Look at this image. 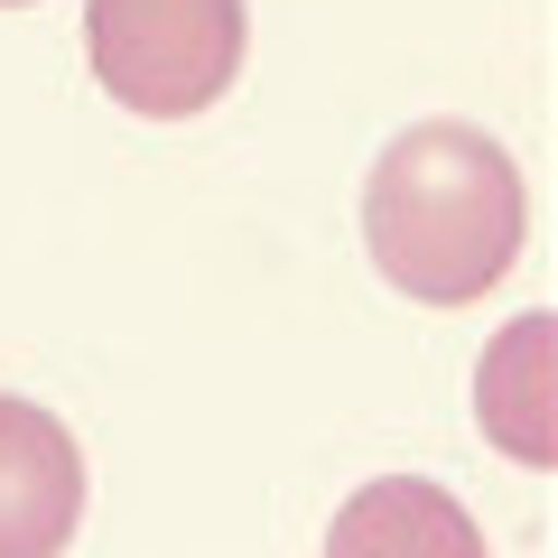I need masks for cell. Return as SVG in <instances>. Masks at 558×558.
I'll return each instance as SVG.
<instances>
[{"instance_id": "cell-1", "label": "cell", "mask_w": 558, "mask_h": 558, "mask_svg": "<svg viewBox=\"0 0 558 558\" xmlns=\"http://www.w3.org/2000/svg\"><path fill=\"white\" fill-rule=\"evenodd\" d=\"M531 196L494 131L475 121H418L363 178V242L373 270L418 307H465L521 260Z\"/></svg>"}, {"instance_id": "cell-2", "label": "cell", "mask_w": 558, "mask_h": 558, "mask_svg": "<svg viewBox=\"0 0 558 558\" xmlns=\"http://www.w3.org/2000/svg\"><path fill=\"white\" fill-rule=\"evenodd\" d=\"M94 84L140 121H186L242 75V0H84Z\"/></svg>"}, {"instance_id": "cell-3", "label": "cell", "mask_w": 558, "mask_h": 558, "mask_svg": "<svg viewBox=\"0 0 558 558\" xmlns=\"http://www.w3.org/2000/svg\"><path fill=\"white\" fill-rule=\"evenodd\" d=\"M84 521V457L65 418L0 391V558H65Z\"/></svg>"}, {"instance_id": "cell-4", "label": "cell", "mask_w": 558, "mask_h": 558, "mask_svg": "<svg viewBox=\"0 0 558 558\" xmlns=\"http://www.w3.org/2000/svg\"><path fill=\"white\" fill-rule=\"evenodd\" d=\"M326 558H494V549H484L475 512H465L447 484L381 475V484H363V494L336 512Z\"/></svg>"}, {"instance_id": "cell-5", "label": "cell", "mask_w": 558, "mask_h": 558, "mask_svg": "<svg viewBox=\"0 0 558 558\" xmlns=\"http://www.w3.org/2000/svg\"><path fill=\"white\" fill-rule=\"evenodd\" d=\"M475 410L512 465H558V317H512L484 344Z\"/></svg>"}, {"instance_id": "cell-6", "label": "cell", "mask_w": 558, "mask_h": 558, "mask_svg": "<svg viewBox=\"0 0 558 558\" xmlns=\"http://www.w3.org/2000/svg\"><path fill=\"white\" fill-rule=\"evenodd\" d=\"M0 10H28V0H0Z\"/></svg>"}]
</instances>
